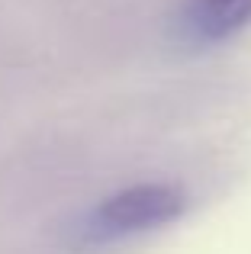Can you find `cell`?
I'll return each instance as SVG.
<instances>
[{
  "label": "cell",
  "mask_w": 251,
  "mask_h": 254,
  "mask_svg": "<svg viewBox=\"0 0 251 254\" xmlns=\"http://www.w3.org/2000/svg\"><path fill=\"white\" fill-rule=\"evenodd\" d=\"M184 209H187V193L177 184L148 180V184L126 187L103 199L90 219V232L103 242L142 235V232L161 229V225L181 219Z\"/></svg>",
  "instance_id": "6da1fadb"
},
{
  "label": "cell",
  "mask_w": 251,
  "mask_h": 254,
  "mask_svg": "<svg viewBox=\"0 0 251 254\" xmlns=\"http://www.w3.org/2000/svg\"><path fill=\"white\" fill-rule=\"evenodd\" d=\"M251 26V0H184L177 36L190 45H216Z\"/></svg>",
  "instance_id": "7a4b0ae2"
}]
</instances>
